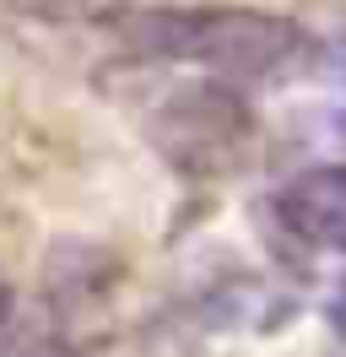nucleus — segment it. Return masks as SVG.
I'll return each mask as SVG.
<instances>
[{
  "label": "nucleus",
  "mask_w": 346,
  "mask_h": 357,
  "mask_svg": "<svg viewBox=\"0 0 346 357\" xmlns=\"http://www.w3.org/2000/svg\"><path fill=\"white\" fill-rule=\"evenodd\" d=\"M27 17L43 22H92V17H114V0H11Z\"/></svg>",
  "instance_id": "obj_5"
},
{
  "label": "nucleus",
  "mask_w": 346,
  "mask_h": 357,
  "mask_svg": "<svg viewBox=\"0 0 346 357\" xmlns=\"http://www.w3.org/2000/svg\"><path fill=\"white\" fill-rule=\"evenodd\" d=\"M11 303H17V292H11V282H6V266H0V319L11 314Z\"/></svg>",
  "instance_id": "obj_8"
},
{
  "label": "nucleus",
  "mask_w": 346,
  "mask_h": 357,
  "mask_svg": "<svg viewBox=\"0 0 346 357\" xmlns=\"http://www.w3.org/2000/svg\"><path fill=\"white\" fill-rule=\"evenodd\" d=\"M0 357H86V352L49 309L11 303V314L0 319Z\"/></svg>",
  "instance_id": "obj_4"
},
{
  "label": "nucleus",
  "mask_w": 346,
  "mask_h": 357,
  "mask_svg": "<svg viewBox=\"0 0 346 357\" xmlns=\"http://www.w3.org/2000/svg\"><path fill=\"white\" fill-rule=\"evenodd\" d=\"M276 227L308 255L346 260V162H314L271 195Z\"/></svg>",
  "instance_id": "obj_3"
},
{
  "label": "nucleus",
  "mask_w": 346,
  "mask_h": 357,
  "mask_svg": "<svg viewBox=\"0 0 346 357\" xmlns=\"http://www.w3.org/2000/svg\"><path fill=\"white\" fill-rule=\"evenodd\" d=\"M130 54L190 66L233 87H281L314 70V33L260 6H146L119 17Z\"/></svg>",
  "instance_id": "obj_1"
},
{
  "label": "nucleus",
  "mask_w": 346,
  "mask_h": 357,
  "mask_svg": "<svg viewBox=\"0 0 346 357\" xmlns=\"http://www.w3.org/2000/svg\"><path fill=\"white\" fill-rule=\"evenodd\" d=\"M324 325H330V335H336V341H346V276L336 282V292L324 298Z\"/></svg>",
  "instance_id": "obj_7"
},
{
  "label": "nucleus",
  "mask_w": 346,
  "mask_h": 357,
  "mask_svg": "<svg viewBox=\"0 0 346 357\" xmlns=\"http://www.w3.org/2000/svg\"><path fill=\"white\" fill-rule=\"evenodd\" d=\"M314 70H319L324 82H330V92L346 103V27L336 33V38L314 44Z\"/></svg>",
  "instance_id": "obj_6"
},
{
  "label": "nucleus",
  "mask_w": 346,
  "mask_h": 357,
  "mask_svg": "<svg viewBox=\"0 0 346 357\" xmlns=\"http://www.w3.org/2000/svg\"><path fill=\"white\" fill-rule=\"evenodd\" d=\"M141 130H146L151 152L190 184H227V178L249 174L260 141H265L249 92L233 82H216V76H200V70L173 82L163 98H151Z\"/></svg>",
  "instance_id": "obj_2"
}]
</instances>
